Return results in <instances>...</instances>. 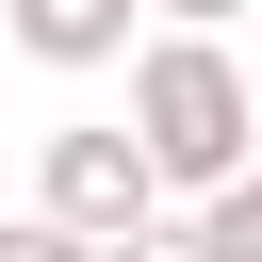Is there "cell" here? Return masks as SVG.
Wrapping results in <instances>:
<instances>
[{"label": "cell", "mask_w": 262, "mask_h": 262, "mask_svg": "<svg viewBox=\"0 0 262 262\" xmlns=\"http://www.w3.org/2000/svg\"><path fill=\"white\" fill-rule=\"evenodd\" d=\"M98 262H213V246H196V229H164V213H147V229H115V246H98Z\"/></svg>", "instance_id": "6"}, {"label": "cell", "mask_w": 262, "mask_h": 262, "mask_svg": "<svg viewBox=\"0 0 262 262\" xmlns=\"http://www.w3.org/2000/svg\"><path fill=\"white\" fill-rule=\"evenodd\" d=\"M196 246H213V262H262V164H246V180H213V196H196Z\"/></svg>", "instance_id": "4"}, {"label": "cell", "mask_w": 262, "mask_h": 262, "mask_svg": "<svg viewBox=\"0 0 262 262\" xmlns=\"http://www.w3.org/2000/svg\"><path fill=\"white\" fill-rule=\"evenodd\" d=\"M147 16H164V33H229L246 0H147Z\"/></svg>", "instance_id": "7"}, {"label": "cell", "mask_w": 262, "mask_h": 262, "mask_svg": "<svg viewBox=\"0 0 262 262\" xmlns=\"http://www.w3.org/2000/svg\"><path fill=\"white\" fill-rule=\"evenodd\" d=\"M131 147H147L164 196L246 180V164H262V98H246V66H229L213 33H147V49H131Z\"/></svg>", "instance_id": "1"}, {"label": "cell", "mask_w": 262, "mask_h": 262, "mask_svg": "<svg viewBox=\"0 0 262 262\" xmlns=\"http://www.w3.org/2000/svg\"><path fill=\"white\" fill-rule=\"evenodd\" d=\"M0 262H98V246H82L66 213H0Z\"/></svg>", "instance_id": "5"}, {"label": "cell", "mask_w": 262, "mask_h": 262, "mask_svg": "<svg viewBox=\"0 0 262 262\" xmlns=\"http://www.w3.org/2000/svg\"><path fill=\"white\" fill-rule=\"evenodd\" d=\"M33 213H66L82 246H115V229H147L164 213V180H147V147H131V115L115 131H49V196Z\"/></svg>", "instance_id": "2"}, {"label": "cell", "mask_w": 262, "mask_h": 262, "mask_svg": "<svg viewBox=\"0 0 262 262\" xmlns=\"http://www.w3.org/2000/svg\"><path fill=\"white\" fill-rule=\"evenodd\" d=\"M131 16H147V0H0V33H16L33 66H115Z\"/></svg>", "instance_id": "3"}]
</instances>
